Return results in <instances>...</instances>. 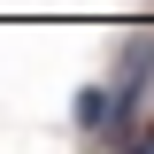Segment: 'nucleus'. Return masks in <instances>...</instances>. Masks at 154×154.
Wrapping results in <instances>:
<instances>
[{
	"instance_id": "1",
	"label": "nucleus",
	"mask_w": 154,
	"mask_h": 154,
	"mask_svg": "<svg viewBox=\"0 0 154 154\" xmlns=\"http://www.w3.org/2000/svg\"><path fill=\"white\" fill-rule=\"evenodd\" d=\"M116 85H123V93H146V85H154V31H139L131 46H123V62H116Z\"/></svg>"
},
{
	"instance_id": "2",
	"label": "nucleus",
	"mask_w": 154,
	"mask_h": 154,
	"mask_svg": "<svg viewBox=\"0 0 154 154\" xmlns=\"http://www.w3.org/2000/svg\"><path fill=\"white\" fill-rule=\"evenodd\" d=\"M139 146H146V154H154V123H146V131H139Z\"/></svg>"
}]
</instances>
